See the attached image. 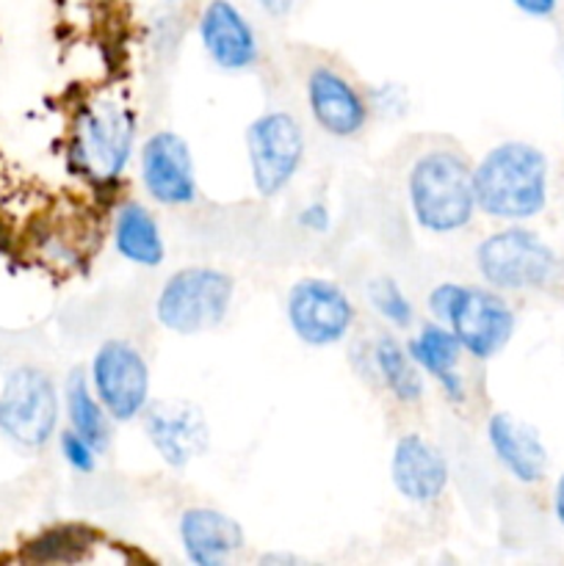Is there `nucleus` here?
Returning a JSON list of instances; mask_svg holds the SVG:
<instances>
[{"label":"nucleus","instance_id":"1","mask_svg":"<svg viewBox=\"0 0 564 566\" xmlns=\"http://www.w3.org/2000/svg\"><path fill=\"white\" fill-rule=\"evenodd\" d=\"M476 208L492 219L523 221L547 202V158L523 142L492 147L473 169Z\"/></svg>","mask_w":564,"mask_h":566},{"label":"nucleus","instance_id":"2","mask_svg":"<svg viewBox=\"0 0 564 566\" xmlns=\"http://www.w3.org/2000/svg\"><path fill=\"white\" fill-rule=\"evenodd\" d=\"M412 216L426 232L448 235L476 213L473 169L453 149H431L412 164L407 180Z\"/></svg>","mask_w":564,"mask_h":566},{"label":"nucleus","instance_id":"3","mask_svg":"<svg viewBox=\"0 0 564 566\" xmlns=\"http://www.w3.org/2000/svg\"><path fill=\"white\" fill-rule=\"evenodd\" d=\"M236 293L230 274L205 265L182 269L160 287L155 315L160 324L177 335H199L213 329L227 318Z\"/></svg>","mask_w":564,"mask_h":566},{"label":"nucleus","instance_id":"4","mask_svg":"<svg viewBox=\"0 0 564 566\" xmlns=\"http://www.w3.org/2000/svg\"><path fill=\"white\" fill-rule=\"evenodd\" d=\"M479 274L498 291H534L553 282L558 258L536 232L512 230L492 232L476 249Z\"/></svg>","mask_w":564,"mask_h":566},{"label":"nucleus","instance_id":"5","mask_svg":"<svg viewBox=\"0 0 564 566\" xmlns=\"http://www.w3.org/2000/svg\"><path fill=\"white\" fill-rule=\"evenodd\" d=\"M59 426V392L44 370L22 365L0 390V434L22 448H42Z\"/></svg>","mask_w":564,"mask_h":566},{"label":"nucleus","instance_id":"6","mask_svg":"<svg viewBox=\"0 0 564 566\" xmlns=\"http://www.w3.org/2000/svg\"><path fill=\"white\" fill-rule=\"evenodd\" d=\"M249 169L254 191L271 199L288 188L304 158V133L285 111L258 116L247 130Z\"/></svg>","mask_w":564,"mask_h":566},{"label":"nucleus","instance_id":"7","mask_svg":"<svg viewBox=\"0 0 564 566\" xmlns=\"http://www.w3.org/2000/svg\"><path fill=\"white\" fill-rule=\"evenodd\" d=\"M440 324L457 335L464 352L476 359H490L506 348L514 335V313L498 293L484 287H453Z\"/></svg>","mask_w":564,"mask_h":566},{"label":"nucleus","instance_id":"8","mask_svg":"<svg viewBox=\"0 0 564 566\" xmlns=\"http://www.w3.org/2000/svg\"><path fill=\"white\" fill-rule=\"evenodd\" d=\"M288 324L304 346H335L352 329L354 304L335 282L310 276L288 293Z\"/></svg>","mask_w":564,"mask_h":566},{"label":"nucleus","instance_id":"9","mask_svg":"<svg viewBox=\"0 0 564 566\" xmlns=\"http://www.w3.org/2000/svg\"><path fill=\"white\" fill-rule=\"evenodd\" d=\"M92 387L108 418L133 420L147 409L149 368L130 343L108 340L94 354Z\"/></svg>","mask_w":564,"mask_h":566},{"label":"nucleus","instance_id":"10","mask_svg":"<svg viewBox=\"0 0 564 566\" xmlns=\"http://www.w3.org/2000/svg\"><path fill=\"white\" fill-rule=\"evenodd\" d=\"M144 431L169 468H186L208 451V423L194 403L158 401L144 409Z\"/></svg>","mask_w":564,"mask_h":566},{"label":"nucleus","instance_id":"11","mask_svg":"<svg viewBox=\"0 0 564 566\" xmlns=\"http://www.w3.org/2000/svg\"><path fill=\"white\" fill-rule=\"evenodd\" d=\"M142 177L149 197L160 205H188L197 197L191 149L171 130H158L144 144Z\"/></svg>","mask_w":564,"mask_h":566},{"label":"nucleus","instance_id":"12","mask_svg":"<svg viewBox=\"0 0 564 566\" xmlns=\"http://www.w3.org/2000/svg\"><path fill=\"white\" fill-rule=\"evenodd\" d=\"M199 42L216 66L241 72L258 61V36L252 22L232 0H208L199 11Z\"/></svg>","mask_w":564,"mask_h":566},{"label":"nucleus","instance_id":"13","mask_svg":"<svg viewBox=\"0 0 564 566\" xmlns=\"http://www.w3.org/2000/svg\"><path fill=\"white\" fill-rule=\"evenodd\" d=\"M390 479L407 501L429 506L446 492L448 462L429 440L420 434H404L393 448Z\"/></svg>","mask_w":564,"mask_h":566},{"label":"nucleus","instance_id":"14","mask_svg":"<svg viewBox=\"0 0 564 566\" xmlns=\"http://www.w3.org/2000/svg\"><path fill=\"white\" fill-rule=\"evenodd\" d=\"M133 136H136V125H133L130 111H125L116 103L97 105V108H92L83 116V160L105 177L119 175L125 169L127 158H130Z\"/></svg>","mask_w":564,"mask_h":566},{"label":"nucleus","instance_id":"15","mask_svg":"<svg viewBox=\"0 0 564 566\" xmlns=\"http://www.w3.org/2000/svg\"><path fill=\"white\" fill-rule=\"evenodd\" d=\"M307 103L313 119L337 138L357 136L368 122V105L363 94L330 66H318L307 77Z\"/></svg>","mask_w":564,"mask_h":566},{"label":"nucleus","instance_id":"16","mask_svg":"<svg viewBox=\"0 0 564 566\" xmlns=\"http://www.w3.org/2000/svg\"><path fill=\"white\" fill-rule=\"evenodd\" d=\"M487 440L498 462L520 481V484H540L547 473V451L540 440V431L512 412H495L487 423Z\"/></svg>","mask_w":564,"mask_h":566},{"label":"nucleus","instance_id":"17","mask_svg":"<svg viewBox=\"0 0 564 566\" xmlns=\"http://www.w3.org/2000/svg\"><path fill=\"white\" fill-rule=\"evenodd\" d=\"M180 542L188 562L197 566H221L243 547V528L216 509H188L180 517Z\"/></svg>","mask_w":564,"mask_h":566},{"label":"nucleus","instance_id":"18","mask_svg":"<svg viewBox=\"0 0 564 566\" xmlns=\"http://www.w3.org/2000/svg\"><path fill=\"white\" fill-rule=\"evenodd\" d=\"M407 352L409 357L418 363L420 370L435 376L437 385L442 387V392H446L453 403L464 401V385L462 376H459L457 370L459 357H462L464 348L446 324H426L424 329L418 332V337L409 340Z\"/></svg>","mask_w":564,"mask_h":566},{"label":"nucleus","instance_id":"19","mask_svg":"<svg viewBox=\"0 0 564 566\" xmlns=\"http://www.w3.org/2000/svg\"><path fill=\"white\" fill-rule=\"evenodd\" d=\"M116 252L136 265H160L164 263V238H160L158 221L147 213L138 202L122 205L114 227Z\"/></svg>","mask_w":564,"mask_h":566},{"label":"nucleus","instance_id":"20","mask_svg":"<svg viewBox=\"0 0 564 566\" xmlns=\"http://www.w3.org/2000/svg\"><path fill=\"white\" fill-rule=\"evenodd\" d=\"M64 403H66V418H70V429L77 431L88 446L97 453H103L108 448V412L100 403L97 392L88 385L86 374L83 370H72L70 379H66L64 390Z\"/></svg>","mask_w":564,"mask_h":566},{"label":"nucleus","instance_id":"21","mask_svg":"<svg viewBox=\"0 0 564 566\" xmlns=\"http://www.w3.org/2000/svg\"><path fill=\"white\" fill-rule=\"evenodd\" d=\"M376 370H379L382 381H385L387 390L404 403H415L424 398V376H420L418 363L409 357L407 348L398 346L390 337H382L376 343Z\"/></svg>","mask_w":564,"mask_h":566},{"label":"nucleus","instance_id":"22","mask_svg":"<svg viewBox=\"0 0 564 566\" xmlns=\"http://www.w3.org/2000/svg\"><path fill=\"white\" fill-rule=\"evenodd\" d=\"M94 542V531L83 528V525H64V528H53L33 539L28 545V558L33 562H53V564H70L86 556L88 545Z\"/></svg>","mask_w":564,"mask_h":566},{"label":"nucleus","instance_id":"23","mask_svg":"<svg viewBox=\"0 0 564 566\" xmlns=\"http://www.w3.org/2000/svg\"><path fill=\"white\" fill-rule=\"evenodd\" d=\"M368 296L370 304L376 307V313L385 321H390V324L396 326L412 324V304H409V298L404 296V291L390 280V276H376L368 285Z\"/></svg>","mask_w":564,"mask_h":566},{"label":"nucleus","instance_id":"24","mask_svg":"<svg viewBox=\"0 0 564 566\" xmlns=\"http://www.w3.org/2000/svg\"><path fill=\"white\" fill-rule=\"evenodd\" d=\"M59 446H61V457L66 459L70 468H75L77 473H92L94 464H97V451L83 440L77 431H61L59 437Z\"/></svg>","mask_w":564,"mask_h":566},{"label":"nucleus","instance_id":"25","mask_svg":"<svg viewBox=\"0 0 564 566\" xmlns=\"http://www.w3.org/2000/svg\"><path fill=\"white\" fill-rule=\"evenodd\" d=\"M514 9L523 11L525 17H536V20H545L556 11L558 0H512Z\"/></svg>","mask_w":564,"mask_h":566},{"label":"nucleus","instance_id":"26","mask_svg":"<svg viewBox=\"0 0 564 566\" xmlns=\"http://www.w3.org/2000/svg\"><path fill=\"white\" fill-rule=\"evenodd\" d=\"M299 221H302V224L307 227V230L324 232L326 227H330V213H326L324 205H310L307 210H302Z\"/></svg>","mask_w":564,"mask_h":566},{"label":"nucleus","instance_id":"27","mask_svg":"<svg viewBox=\"0 0 564 566\" xmlns=\"http://www.w3.org/2000/svg\"><path fill=\"white\" fill-rule=\"evenodd\" d=\"M269 17H288L296 9V0H254Z\"/></svg>","mask_w":564,"mask_h":566},{"label":"nucleus","instance_id":"28","mask_svg":"<svg viewBox=\"0 0 564 566\" xmlns=\"http://www.w3.org/2000/svg\"><path fill=\"white\" fill-rule=\"evenodd\" d=\"M553 512H556L558 523L564 525V475H562V479H558L556 492H553Z\"/></svg>","mask_w":564,"mask_h":566}]
</instances>
